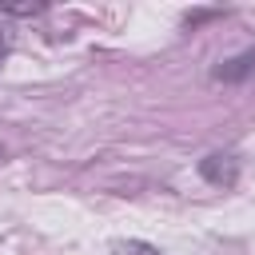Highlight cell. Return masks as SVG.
I'll return each mask as SVG.
<instances>
[{
	"mask_svg": "<svg viewBox=\"0 0 255 255\" xmlns=\"http://www.w3.org/2000/svg\"><path fill=\"white\" fill-rule=\"evenodd\" d=\"M211 76H215V80H223V84H239V80H251V76H255V52H239V56L223 60V64H219Z\"/></svg>",
	"mask_w": 255,
	"mask_h": 255,
	"instance_id": "1",
	"label": "cell"
},
{
	"mask_svg": "<svg viewBox=\"0 0 255 255\" xmlns=\"http://www.w3.org/2000/svg\"><path fill=\"white\" fill-rule=\"evenodd\" d=\"M199 175H203L207 183H223V187H231L235 175H239V167H235L231 155H207V159L199 163Z\"/></svg>",
	"mask_w": 255,
	"mask_h": 255,
	"instance_id": "2",
	"label": "cell"
},
{
	"mask_svg": "<svg viewBox=\"0 0 255 255\" xmlns=\"http://www.w3.org/2000/svg\"><path fill=\"white\" fill-rule=\"evenodd\" d=\"M120 255H159L151 243H120Z\"/></svg>",
	"mask_w": 255,
	"mask_h": 255,
	"instance_id": "3",
	"label": "cell"
},
{
	"mask_svg": "<svg viewBox=\"0 0 255 255\" xmlns=\"http://www.w3.org/2000/svg\"><path fill=\"white\" fill-rule=\"evenodd\" d=\"M4 56H8V32L0 28V64H4Z\"/></svg>",
	"mask_w": 255,
	"mask_h": 255,
	"instance_id": "4",
	"label": "cell"
},
{
	"mask_svg": "<svg viewBox=\"0 0 255 255\" xmlns=\"http://www.w3.org/2000/svg\"><path fill=\"white\" fill-rule=\"evenodd\" d=\"M0 163H4V147H0Z\"/></svg>",
	"mask_w": 255,
	"mask_h": 255,
	"instance_id": "5",
	"label": "cell"
}]
</instances>
